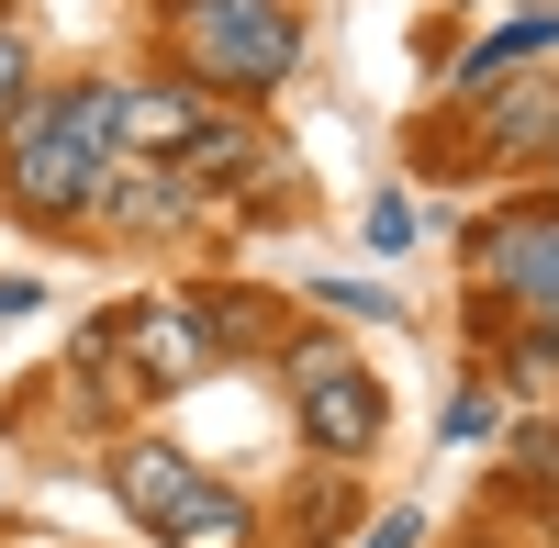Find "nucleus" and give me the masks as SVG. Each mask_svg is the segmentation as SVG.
Here are the masks:
<instances>
[{
    "label": "nucleus",
    "instance_id": "f257e3e1",
    "mask_svg": "<svg viewBox=\"0 0 559 548\" xmlns=\"http://www.w3.org/2000/svg\"><path fill=\"white\" fill-rule=\"evenodd\" d=\"M102 168H112V79L102 90H45V102L12 112V202L34 224H68L102 202Z\"/></svg>",
    "mask_w": 559,
    "mask_h": 548
},
{
    "label": "nucleus",
    "instance_id": "f03ea898",
    "mask_svg": "<svg viewBox=\"0 0 559 548\" xmlns=\"http://www.w3.org/2000/svg\"><path fill=\"white\" fill-rule=\"evenodd\" d=\"M179 45H191V68L224 79V90H269L292 68V12H280V0H179Z\"/></svg>",
    "mask_w": 559,
    "mask_h": 548
},
{
    "label": "nucleus",
    "instance_id": "7ed1b4c3",
    "mask_svg": "<svg viewBox=\"0 0 559 548\" xmlns=\"http://www.w3.org/2000/svg\"><path fill=\"white\" fill-rule=\"evenodd\" d=\"M481 281H492V302H526V325L559 313V202H526V213L492 224L481 236Z\"/></svg>",
    "mask_w": 559,
    "mask_h": 548
},
{
    "label": "nucleus",
    "instance_id": "20e7f679",
    "mask_svg": "<svg viewBox=\"0 0 559 548\" xmlns=\"http://www.w3.org/2000/svg\"><path fill=\"white\" fill-rule=\"evenodd\" d=\"M302 437L324 448V460H358V448L381 437V381H358L347 358L324 381H302Z\"/></svg>",
    "mask_w": 559,
    "mask_h": 548
},
{
    "label": "nucleus",
    "instance_id": "39448f33",
    "mask_svg": "<svg viewBox=\"0 0 559 548\" xmlns=\"http://www.w3.org/2000/svg\"><path fill=\"white\" fill-rule=\"evenodd\" d=\"M191 134H202V102H191V90H112V146H146L157 168H179Z\"/></svg>",
    "mask_w": 559,
    "mask_h": 548
},
{
    "label": "nucleus",
    "instance_id": "423d86ee",
    "mask_svg": "<svg viewBox=\"0 0 559 548\" xmlns=\"http://www.w3.org/2000/svg\"><path fill=\"white\" fill-rule=\"evenodd\" d=\"M112 492H123L134 526H168V515L202 492V470L179 460V448H112Z\"/></svg>",
    "mask_w": 559,
    "mask_h": 548
},
{
    "label": "nucleus",
    "instance_id": "0eeeda50",
    "mask_svg": "<svg viewBox=\"0 0 559 548\" xmlns=\"http://www.w3.org/2000/svg\"><path fill=\"white\" fill-rule=\"evenodd\" d=\"M134 347H146L157 381H191L202 347H213V313H202V302H179V313H134Z\"/></svg>",
    "mask_w": 559,
    "mask_h": 548
},
{
    "label": "nucleus",
    "instance_id": "6e6552de",
    "mask_svg": "<svg viewBox=\"0 0 559 548\" xmlns=\"http://www.w3.org/2000/svg\"><path fill=\"white\" fill-rule=\"evenodd\" d=\"M157 537H179V548H247V537H258V515H247L224 481H202V492H191V504H179Z\"/></svg>",
    "mask_w": 559,
    "mask_h": 548
},
{
    "label": "nucleus",
    "instance_id": "1a4fd4ad",
    "mask_svg": "<svg viewBox=\"0 0 559 548\" xmlns=\"http://www.w3.org/2000/svg\"><path fill=\"white\" fill-rule=\"evenodd\" d=\"M492 146L503 157H526V146H559V90H503V102H492Z\"/></svg>",
    "mask_w": 559,
    "mask_h": 548
},
{
    "label": "nucleus",
    "instance_id": "9d476101",
    "mask_svg": "<svg viewBox=\"0 0 559 548\" xmlns=\"http://www.w3.org/2000/svg\"><path fill=\"white\" fill-rule=\"evenodd\" d=\"M23 79H34V57H23V34H12V23H0V123H12V112H23Z\"/></svg>",
    "mask_w": 559,
    "mask_h": 548
},
{
    "label": "nucleus",
    "instance_id": "9b49d317",
    "mask_svg": "<svg viewBox=\"0 0 559 548\" xmlns=\"http://www.w3.org/2000/svg\"><path fill=\"white\" fill-rule=\"evenodd\" d=\"M358 548H426V515H414V504H392V515H381V526H369Z\"/></svg>",
    "mask_w": 559,
    "mask_h": 548
}]
</instances>
